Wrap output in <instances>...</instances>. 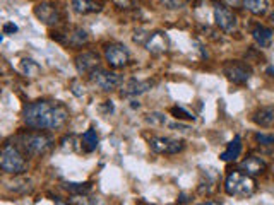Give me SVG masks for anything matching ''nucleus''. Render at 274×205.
<instances>
[{
    "label": "nucleus",
    "instance_id": "f257e3e1",
    "mask_svg": "<svg viewBox=\"0 0 274 205\" xmlns=\"http://www.w3.org/2000/svg\"><path fill=\"white\" fill-rule=\"evenodd\" d=\"M69 110L63 102L40 99L28 102L22 111V120L33 130H59L69 121Z\"/></svg>",
    "mask_w": 274,
    "mask_h": 205
},
{
    "label": "nucleus",
    "instance_id": "f03ea898",
    "mask_svg": "<svg viewBox=\"0 0 274 205\" xmlns=\"http://www.w3.org/2000/svg\"><path fill=\"white\" fill-rule=\"evenodd\" d=\"M14 142L26 156H33V158L45 156L55 146V140L48 133H43L41 130L40 132H28V130L19 132L14 137Z\"/></svg>",
    "mask_w": 274,
    "mask_h": 205
},
{
    "label": "nucleus",
    "instance_id": "7ed1b4c3",
    "mask_svg": "<svg viewBox=\"0 0 274 205\" xmlns=\"http://www.w3.org/2000/svg\"><path fill=\"white\" fill-rule=\"evenodd\" d=\"M26 154L22 152L15 144H4L2 152H0V168L7 175H24L28 171V161L24 159Z\"/></svg>",
    "mask_w": 274,
    "mask_h": 205
},
{
    "label": "nucleus",
    "instance_id": "20e7f679",
    "mask_svg": "<svg viewBox=\"0 0 274 205\" xmlns=\"http://www.w3.org/2000/svg\"><path fill=\"white\" fill-rule=\"evenodd\" d=\"M257 190L254 176L245 175L244 171H231L225 179V191L230 197L248 198L252 197Z\"/></svg>",
    "mask_w": 274,
    "mask_h": 205
},
{
    "label": "nucleus",
    "instance_id": "39448f33",
    "mask_svg": "<svg viewBox=\"0 0 274 205\" xmlns=\"http://www.w3.org/2000/svg\"><path fill=\"white\" fill-rule=\"evenodd\" d=\"M53 41L63 44V46H71V48H81L84 44H88L89 34L86 29L77 28V26H71V28H65V29H55L50 34Z\"/></svg>",
    "mask_w": 274,
    "mask_h": 205
},
{
    "label": "nucleus",
    "instance_id": "423d86ee",
    "mask_svg": "<svg viewBox=\"0 0 274 205\" xmlns=\"http://www.w3.org/2000/svg\"><path fill=\"white\" fill-rule=\"evenodd\" d=\"M89 81H91L93 86H96L98 89H101V91L110 92L119 89L123 84V77L115 72H111V70H105L98 67V69H94L93 72L89 73Z\"/></svg>",
    "mask_w": 274,
    "mask_h": 205
},
{
    "label": "nucleus",
    "instance_id": "0eeeda50",
    "mask_svg": "<svg viewBox=\"0 0 274 205\" xmlns=\"http://www.w3.org/2000/svg\"><path fill=\"white\" fill-rule=\"evenodd\" d=\"M34 15L38 17V21L41 24L48 26V28H59L60 24L63 22V12L60 11L59 5H55L53 2H40L36 4V7L33 9Z\"/></svg>",
    "mask_w": 274,
    "mask_h": 205
},
{
    "label": "nucleus",
    "instance_id": "6e6552de",
    "mask_svg": "<svg viewBox=\"0 0 274 205\" xmlns=\"http://www.w3.org/2000/svg\"><path fill=\"white\" fill-rule=\"evenodd\" d=\"M149 149L151 152L159 154V156H175L185 149V142L182 139H173V137L154 135L149 139Z\"/></svg>",
    "mask_w": 274,
    "mask_h": 205
},
{
    "label": "nucleus",
    "instance_id": "1a4fd4ad",
    "mask_svg": "<svg viewBox=\"0 0 274 205\" xmlns=\"http://www.w3.org/2000/svg\"><path fill=\"white\" fill-rule=\"evenodd\" d=\"M105 60L111 69H125L132 62V55L125 44L108 43L105 44Z\"/></svg>",
    "mask_w": 274,
    "mask_h": 205
},
{
    "label": "nucleus",
    "instance_id": "9d476101",
    "mask_svg": "<svg viewBox=\"0 0 274 205\" xmlns=\"http://www.w3.org/2000/svg\"><path fill=\"white\" fill-rule=\"evenodd\" d=\"M223 73L226 75V79L237 86H244L250 81L252 77V67L248 63L242 62V60H228L223 65Z\"/></svg>",
    "mask_w": 274,
    "mask_h": 205
},
{
    "label": "nucleus",
    "instance_id": "9b49d317",
    "mask_svg": "<svg viewBox=\"0 0 274 205\" xmlns=\"http://www.w3.org/2000/svg\"><path fill=\"white\" fill-rule=\"evenodd\" d=\"M214 21L216 26L225 33H235L238 29L237 15L225 4H214Z\"/></svg>",
    "mask_w": 274,
    "mask_h": 205
},
{
    "label": "nucleus",
    "instance_id": "f8f14e48",
    "mask_svg": "<svg viewBox=\"0 0 274 205\" xmlns=\"http://www.w3.org/2000/svg\"><path fill=\"white\" fill-rule=\"evenodd\" d=\"M170 46V40H168L167 33L163 31H152L149 33L148 40L144 43V48L151 53V55H161L168 50Z\"/></svg>",
    "mask_w": 274,
    "mask_h": 205
},
{
    "label": "nucleus",
    "instance_id": "ddd939ff",
    "mask_svg": "<svg viewBox=\"0 0 274 205\" xmlns=\"http://www.w3.org/2000/svg\"><path fill=\"white\" fill-rule=\"evenodd\" d=\"M154 86V81H139V79H130L125 84L122 86V91H120V96L122 98H137V96H142L152 89Z\"/></svg>",
    "mask_w": 274,
    "mask_h": 205
},
{
    "label": "nucleus",
    "instance_id": "4468645a",
    "mask_svg": "<svg viewBox=\"0 0 274 205\" xmlns=\"http://www.w3.org/2000/svg\"><path fill=\"white\" fill-rule=\"evenodd\" d=\"M100 67V55L96 51H82L76 57V69L79 73H91Z\"/></svg>",
    "mask_w": 274,
    "mask_h": 205
},
{
    "label": "nucleus",
    "instance_id": "2eb2a0df",
    "mask_svg": "<svg viewBox=\"0 0 274 205\" xmlns=\"http://www.w3.org/2000/svg\"><path fill=\"white\" fill-rule=\"evenodd\" d=\"M267 169V162L259 156H247L240 162V171H244L248 176H259Z\"/></svg>",
    "mask_w": 274,
    "mask_h": 205
},
{
    "label": "nucleus",
    "instance_id": "dca6fc26",
    "mask_svg": "<svg viewBox=\"0 0 274 205\" xmlns=\"http://www.w3.org/2000/svg\"><path fill=\"white\" fill-rule=\"evenodd\" d=\"M71 5L76 14L79 15L98 14V12L103 11V4L98 2V0H72Z\"/></svg>",
    "mask_w": 274,
    "mask_h": 205
},
{
    "label": "nucleus",
    "instance_id": "f3484780",
    "mask_svg": "<svg viewBox=\"0 0 274 205\" xmlns=\"http://www.w3.org/2000/svg\"><path fill=\"white\" fill-rule=\"evenodd\" d=\"M250 34H252L254 41H256L260 48H269L271 43H273L274 31L269 29V28H266V26H262V24H254Z\"/></svg>",
    "mask_w": 274,
    "mask_h": 205
},
{
    "label": "nucleus",
    "instance_id": "a211bd4d",
    "mask_svg": "<svg viewBox=\"0 0 274 205\" xmlns=\"http://www.w3.org/2000/svg\"><path fill=\"white\" fill-rule=\"evenodd\" d=\"M242 149H244V146H242V137L235 135L233 140L228 144V147L223 150L219 158H221V161H225V162H233V161H237V159L240 158Z\"/></svg>",
    "mask_w": 274,
    "mask_h": 205
},
{
    "label": "nucleus",
    "instance_id": "6ab92c4d",
    "mask_svg": "<svg viewBox=\"0 0 274 205\" xmlns=\"http://www.w3.org/2000/svg\"><path fill=\"white\" fill-rule=\"evenodd\" d=\"M216 183H218V175L214 173V169L211 171H202L199 181V193L200 195H211L216 190Z\"/></svg>",
    "mask_w": 274,
    "mask_h": 205
},
{
    "label": "nucleus",
    "instance_id": "aec40b11",
    "mask_svg": "<svg viewBox=\"0 0 274 205\" xmlns=\"http://www.w3.org/2000/svg\"><path fill=\"white\" fill-rule=\"evenodd\" d=\"M254 123L259 127H271L274 123V106H262L254 113Z\"/></svg>",
    "mask_w": 274,
    "mask_h": 205
},
{
    "label": "nucleus",
    "instance_id": "412c9836",
    "mask_svg": "<svg viewBox=\"0 0 274 205\" xmlns=\"http://www.w3.org/2000/svg\"><path fill=\"white\" fill-rule=\"evenodd\" d=\"M98 147V133L94 128H89L81 137V149L84 152H93Z\"/></svg>",
    "mask_w": 274,
    "mask_h": 205
},
{
    "label": "nucleus",
    "instance_id": "4be33fe9",
    "mask_svg": "<svg viewBox=\"0 0 274 205\" xmlns=\"http://www.w3.org/2000/svg\"><path fill=\"white\" fill-rule=\"evenodd\" d=\"M244 7L254 15H264L269 9L267 0H244Z\"/></svg>",
    "mask_w": 274,
    "mask_h": 205
},
{
    "label": "nucleus",
    "instance_id": "5701e85b",
    "mask_svg": "<svg viewBox=\"0 0 274 205\" xmlns=\"http://www.w3.org/2000/svg\"><path fill=\"white\" fill-rule=\"evenodd\" d=\"M63 188L74 197H86L89 191L93 190V185L89 183H63Z\"/></svg>",
    "mask_w": 274,
    "mask_h": 205
},
{
    "label": "nucleus",
    "instance_id": "b1692460",
    "mask_svg": "<svg viewBox=\"0 0 274 205\" xmlns=\"http://www.w3.org/2000/svg\"><path fill=\"white\" fill-rule=\"evenodd\" d=\"M19 70H21L22 75L36 77L38 73L41 72V67L38 65V62H34L33 59H22L21 60V65H19Z\"/></svg>",
    "mask_w": 274,
    "mask_h": 205
},
{
    "label": "nucleus",
    "instance_id": "393cba45",
    "mask_svg": "<svg viewBox=\"0 0 274 205\" xmlns=\"http://www.w3.org/2000/svg\"><path fill=\"white\" fill-rule=\"evenodd\" d=\"M256 140L260 149L266 152H274V133H256Z\"/></svg>",
    "mask_w": 274,
    "mask_h": 205
},
{
    "label": "nucleus",
    "instance_id": "a878e982",
    "mask_svg": "<svg viewBox=\"0 0 274 205\" xmlns=\"http://www.w3.org/2000/svg\"><path fill=\"white\" fill-rule=\"evenodd\" d=\"M146 121L149 125H154V127H161V125H167V117L159 111H152V113L146 115Z\"/></svg>",
    "mask_w": 274,
    "mask_h": 205
},
{
    "label": "nucleus",
    "instance_id": "bb28decb",
    "mask_svg": "<svg viewBox=\"0 0 274 205\" xmlns=\"http://www.w3.org/2000/svg\"><path fill=\"white\" fill-rule=\"evenodd\" d=\"M170 113L173 115L177 120H196V117H194V113H190V111H187L185 108H182V106H173L170 110Z\"/></svg>",
    "mask_w": 274,
    "mask_h": 205
},
{
    "label": "nucleus",
    "instance_id": "cd10ccee",
    "mask_svg": "<svg viewBox=\"0 0 274 205\" xmlns=\"http://www.w3.org/2000/svg\"><path fill=\"white\" fill-rule=\"evenodd\" d=\"M159 2H161V4H163L167 9H170V11L183 9L187 4H189V0H159Z\"/></svg>",
    "mask_w": 274,
    "mask_h": 205
},
{
    "label": "nucleus",
    "instance_id": "c85d7f7f",
    "mask_svg": "<svg viewBox=\"0 0 274 205\" xmlns=\"http://www.w3.org/2000/svg\"><path fill=\"white\" fill-rule=\"evenodd\" d=\"M76 144H77V140H76L74 135H67L62 139V142H60V147H62V150H69V152H72V150H76Z\"/></svg>",
    "mask_w": 274,
    "mask_h": 205
},
{
    "label": "nucleus",
    "instance_id": "c756f323",
    "mask_svg": "<svg viewBox=\"0 0 274 205\" xmlns=\"http://www.w3.org/2000/svg\"><path fill=\"white\" fill-rule=\"evenodd\" d=\"M113 5L122 11H130V9H136V0H111Z\"/></svg>",
    "mask_w": 274,
    "mask_h": 205
},
{
    "label": "nucleus",
    "instance_id": "7c9ffc66",
    "mask_svg": "<svg viewBox=\"0 0 274 205\" xmlns=\"http://www.w3.org/2000/svg\"><path fill=\"white\" fill-rule=\"evenodd\" d=\"M17 31H19V28L14 24V22H5L4 24V34H14V33H17Z\"/></svg>",
    "mask_w": 274,
    "mask_h": 205
},
{
    "label": "nucleus",
    "instance_id": "2f4dec72",
    "mask_svg": "<svg viewBox=\"0 0 274 205\" xmlns=\"http://www.w3.org/2000/svg\"><path fill=\"white\" fill-rule=\"evenodd\" d=\"M221 2L228 7H238L240 4H244V0H221Z\"/></svg>",
    "mask_w": 274,
    "mask_h": 205
},
{
    "label": "nucleus",
    "instance_id": "473e14b6",
    "mask_svg": "<svg viewBox=\"0 0 274 205\" xmlns=\"http://www.w3.org/2000/svg\"><path fill=\"white\" fill-rule=\"evenodd\" d=\"M187 202H192L185 193H180L178 195V204H187Z\"/></svg>",
    "mask_w": 274,
    "mask_h": 205
},
{
    "label": "nucleus",
    "instance_id": "72a5a7b5",
    "mask_svg": "<svg viewBox=\"0 0 274 205\" xmlns=\"http://www.w3.org/2000/svg\"><path fill=\"white\" fill-rule=\"evenodd\" d=\"M271 22H273V26H274V12L271 14Z\"/></svg>",
    "mask_w": 274,
    "mask_h": 205
}]
</instances>
